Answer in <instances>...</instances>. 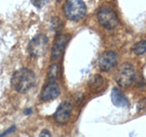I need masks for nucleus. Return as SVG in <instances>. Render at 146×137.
I'll use <instances>...</instances> for the list:
<instances>
[{"label":"nucleus","mask_w":146,"mask_h":137,"mask_svg":"<svg viewBox=\"0 0 146 137\" xmlns=\"http://www.w3.org/2000/svg\"><path fill=\"white\" fill-rule=\"evenodd\" d=\"M36 75L30 68H21L13 73L11 77V86L19 93H26L34 87Z\"/></svg>","instance_id":"1"},{"label":"nucleus","mask_w":146,"mask_h":137,"mask_svg":"<svg viewBox=\"0 0 146 137\" xmlns=\"http://www.w3.org/2000/svg\"><path fill=\"white\" fill-rule=\"evenodd\" d=\"M62 11L68 20L78 21L86 16L87 7L83 1L80 0H70L65 2L62 7Z\"/></svg>","instance_id":"2"},{"label":"nucleus","mask_w":146,"mask_h":137,"mask_svg":"<svg viewBox=\"0 0 146 137\" xmlns=\"http://www.w3.org/2000/svg\"><path fill=\"white\" fill-rule=\"evenodd\" d=\"M48 47V37L44 34H38L29 41L27 46V52L32 58H40L47 53Z\"/></svg>","instance_id":"3"},{"label":"nucleus","mask_w":146,"mask_h":137,"mask_svg":"<svg viewBox=\"0 0 146 137\" xmlns=\"http://www.w3.org/2000/svg\"><path fill=\"white\" fill-rule=\"evenodd\" d=\"M135 79V70L130 63H122L115 74V80L121 88H128Z\"/></svg>","instance_id":"4"},{"label":"nucleus","mask_w":146,"mask_h":137,"mask_svg":"<svg viewBox=\"0 0 146 137\" xmlns=\"http://www.w3.org/2000/svg\"><path fill=\"white\" fill-rule=\"evenodd\" d=\"M97 18L100 25L107 29H113L119 24L117 13L111 7H102L97 12Z\"/></svg>","instance_id":"5"},{"label":"nucleus","mask_w":146,"mask_h":137,"mask_svg":"<svg viewBox=\"0 0 146 137\" xmlns=\"http://www.w3.org/2000/svg\"><path fill=\"white\" fill-rule=\"evenodd\" d=\"M71 112H72V104L70 102H68V100L62 102L58 105V107L57 108L56 112L54 113V120L58 124L64 125L70 121Z\"/></svg>","instance_id":"6"},{"label":"nucleus","mask_w":146,"mask_h":137,"mask_svg":"<svg viewBox=\"0 0 146 137\" xmlns=\"http://www.w3.org/2000/svg\"><path fill=\"white\" fill-rule=\"evenodd\" d=\"M97 64L99 68L102 71L107 72L116 66L117 64V55L114 51H105L102 53L98 58Z\"/></svg>","instance_id":"7"},{"label":"nucleus","mask_w":146,"mask_h":137,"mask_svg":"<svg viewBox=\"0 0 146 137\" xmlns=\"http://www.w3.org/2000/svg\"><path fill=\"white\" fill-rule=\"evenodd\" d=\"M70 40V35L68 34H58L55 39L52 49H51V59L56 61L60 58L65 50L67 44Z\"/></svg>","instance_id":"8"},{"label":"nucleus","mask_w":146,"mask_h":137,"mask_svg":"<svg viewBox=\"0 0 146 137\" xmlns=\"http://www.w3.org/2000/svg\"><path fill=\"white\" fill-rule=\"evenodd\" d=\"M60 94V87L57 81H48L39 93V98L43 102H48L58 98Z\"/></svg>","instance_id":"9"},{"label":"nucleus","mask_w":146,"mask_h":137,"mask_svg":"<svg viewBox=\"0 0 146 137\" xmlns=\"http://www.w3.org/2000/svg\"><path fill=\"white\" fill-rule=\"evenodd\" d=\"M111 99L112 103L117 107H126L128 103H129L126 96L123 94V92L120 89L116 88V87H114L111 90Z\"/></svg>","instance_id":"10"},{"label":"nucleus","mask_w":146,"mask_h":137,"mask_svg":"<svg viewBox=\"0 0 146 137\" xmlns=\"http://www.w3.org/2000/svg\"><path fill=\"white\" fill-rule=\"evenodd\" d=\"M60 75V68L57 63H53L48 70V79L49 81H56Z\"/></svg>","instance_id":"11"},{"label":"nucleus","mask_w":146,"mask_h":137,"mask_svg":"<svg viewBox=\"0 0 146 137\" xmlns=\"http://www.w3.org/2000/svg\"><path fill=\"white\" fill-rule=\"evenodd\" d=\"M103 83H104V79L99 74L92 76L88 81V85L90 89H100L103 85Z\"/></svg>","instance_id":"12"},{"label":"nucleus","mask_w":146,"mask_h":137,"mask_svg":"<svg viewBox=\"0 0 146 137\" xmlns=\"http://www.w3.org/2000/svg\"><path fill=\"white\" fill-rule=\"evenodd\" d=\"M133 52L136 54V55H143L146 53V39H143L139 41V42H137L134 46H133Z\"/></svg>","instance_id":"13"},{"label":"nucleus","mask_w":146,"mask_h":137,"mask_svg":"<svg viewBox=\"0 0 146 137\" xmlns=\"http://www.w3.org/2000/svg\"><path fill=\"white\" fill-rule=\"evenodd\" d=\"M50 26H51V29L58 33V31L61 30L63 27V23L58 17H55L52 18L51 21H50Z\"/></svg>","instance_id":"14"},{"label":"nucleus","mask_w":146,"mask_h":137,"mask_svg":"<svg viewBox=\"0 0 146 137\" xmlns=\"http://www.w3.org/2000/svg\"><path fill=\"white\" fill-rule=\"evenodd\" d=\"M15 129H16V127H15V126L10 127V128H9V129H7V131H5L4 132H2V134H0V137H5V136L8 135L9 134H10V132H12L15 131Z\"/></svg>","instance_id":"15"},{"label":"nucleus","mask_w":146,"mask_h":137,"mask_svg":"<svg viewBox=\"0 0 146 137\" xmlns=\"http://www.w3.org/2000/svg\"><path fill=\"white\" fill-rule=\"evenodd\" d=\"M38 137H51V134H50V132L48 130H42L40 132V134Z\"/></svg>","instance_id":"16"},{"label":"nucleus","mask_w":146,"mask_h":137,"mask_svg":"<svg viewBox=\"0 0 146 137\" xmlns=\"http://www.w3.org/2000/svg\"><path fill=\"white\" fill-rule=\"evenodd\" d=\"M139 108L141 110H146V99H143V100H141L139 102Z\"/></svg>","instance_id":"17"},{"label":"nucleus","mask_w":146,"mask_h":137,"mask_svg":"<svg viewBox=\"0 0 146 137\" xmlns=\"http://www.w3.org/2000/svg\"><path fill=\"white\" fill-rule=\"evenodd\" d=\"M32 112H33V111H32V109H26L25 110V114L26 115H29V114H31Z\"/></svg>","instance_id":"18"}]
</instances>
